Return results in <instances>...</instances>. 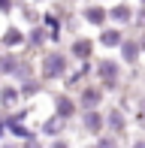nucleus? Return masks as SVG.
Segmentation results:
<instances>
[{
    "instance_id": "20e7f679",
    "label": "nucleus",
    "mask_w": 145,
    "mask_h": 148,
    "mask_svg": "<svg viewBox=\"0 0 145 148\" xmlns=\"http://www.w3.org/2000/svg\"><path fill=\"white\" fill-rule=\"evenodd\" d=\"M97 100H100V94H91V91L85 94V103H97Z\"/></svg>"
},
{
    "instance_id": "f03ea898",
    "label": "nucleus",
    "mask_w": 145,
    "mask_h": 148,
    "mask_svg": "<svg viewBox=\"0 0 145 148\" xmlns=\"http://www.w3.org/2000/svg\"><path fill=\"white\" fill-rule=\"evenodd\" d=\"M118 39H121V36H118V33H106V36H103V42H106V45H115Z\"/></svg>"
},
{
    "instance_id": "7ed1b4c3",
    "label": "nucleus",
    "mask_w": 145,
    "mask_h": 148,
    "mask_svg": "<svg viewBox=\"0 0 145 148\" xmlns=\"http://www.w3.org/2000/svg\"><path fill=\"white\" fill-rule=\"evenodd\" d=\"M88 18H91V21H100L103 12H100V9H91V12H88Z\"/></svg>"
},
{
    "instance_id": "f257e3e1",
    "label": "nucleus",
    "mask_w": 145,
    "mask_h": 148,
    "mask_svg": "<svg viewBox=\"0 0 145 148\" xmlns=\"http://www.w3.org/2000/svg\"><path fill=\"white\" fill-rule=\"evenodd\" d=\"M61 66H64V58H61V55H51L49 60H45V76H51V73H57Z\"/></svg>"
},
{
    "instance_id": "39448f33",
    "label": "nucleus",
    "mask_w": 145,
    "mask_h": 148,
    "mask_svg": "<svg viewBox=\"0 0 145 148\" xmlns=\"http://www.w3.org/2000/svg\"><path fill=\"white\" fill-rule=\"evenodd\" d=\"M88 127H100V118H97V115H88Z\"/></svg>"
},
{
    "instance_id": "423d86ee",
    "label": "nucleus",
    "mask_w": 145,
    "mask_h": 148,
    "mask_svg": "<svg viewBox=\"0 0 145 148\" xmlns=\"http://www.w3.org/2000/svg\"><path fill=\"white\" fill-rule=\"evenodd\" d=\"M136 148H145V145H136Z\"/></svg>"
}]
</instances>
